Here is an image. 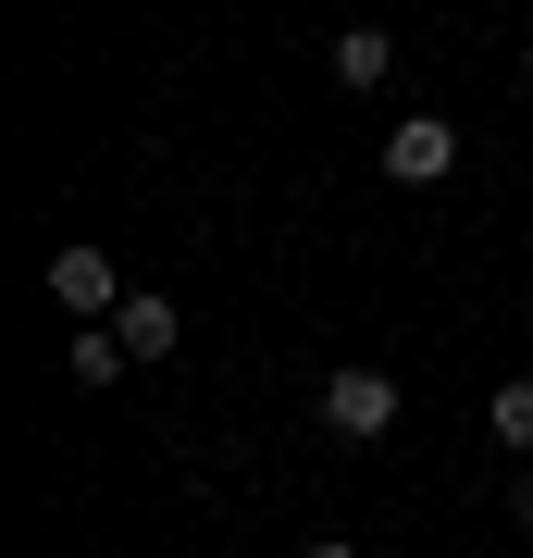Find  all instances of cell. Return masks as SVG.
I'll return each instance as SVG.
<instances>
[{"label":"cell","mask_w":533,"mask_h":558,"mask_svg":"<svg viewBox=\"0 0 533 558\" xmlns=\"http://www.w3.org/2000/svg\"><path fill=\"white\" fill-rule=\"evenodd\" d=\"M323 422L373 447L385 422H397V373H373V360H348V373H323Z\"/></svg>","instance_id":"6da1fadb"},{"label":"cell","mask_w":533,"mask_h":558,"mask_svg":"<svg viewBox=\"0 0 533 558\" xmlns=\"http://www.w3.org/2000/svg\"><path fill=\"white\" fill-rule=\"evenodd\" d=\"M112 336L137 348V360H174V299H124V311H112Z\"/></svg>","instance_id":"277c9868"},{"label":"cell","mask_w":533,"mask_h":558,"mask_svg":"<svg viewBox=\"0 0 533 558\" xmlns=\"http://www.w3.org/2000/svg\"><path fill=\"white\" fill-rule=\"evenodd\" d=\"M50 299H62V323H112L124 311V274L75 236V248H50Z\"/></svg>","instance_id":"7a4b0ae2"},{"label":"cell","mask_w":533,"mask_h":558,"mask_svg":"<svg viewBox=\"0 0 533 558\" xmlns=\"http://www.w3.org/2000/svg\"><path fill=\"white\" fill-rule=\"evenodd\" d=\"M336 75L348 87H385L397 75V38H385V25H348V38H336Z\"/></svg>","instance_id":"5b68a950"},{"label":"cell","mask_w":533,"mask_h":558,"mask_svg":"<svg viewBox=\"0 0 533 558\" xmlns=\"http://www.w3.org/2000/svg\"><path fill=\"white\" fill-rule=\"evenodd\" d=\"M124 360H137V348H124V336H112V323H75V385H112V373H124Z\"/></svg>","instance_id":"52a82bcc"},{"label":"cell","mask_w":533,"mask_h":558,"mask_svg":"<svg viewBox=\"0 0 533 558\" xmlns=\"http://www.w3.org/2000/svg\"><path fill=\"white\" fill-rule=\"evenodd\" d=\"M298 558H360V546H348V534H323V546H298Z\"/></svg>","instance_id":"ba28073f"},{"label":"cell","mask_w":533,"mask_h":558,"mask_svg":"<svg viewBox=\"0 0 533 558\" xmlns=\"http://www.w3.org/2000/svg\"><path fill=\"white\" fill-rule=\"evenodd\" d=\"M447 161H459V137H447L435 112H410V124L385 137V174H397V186H447Z\"/></svg>","instance_id":"3957f363"},{"label":"cell","mask_w":533,"mask_h":558,"mask_svg":"<svg viewBox=\"0 0 533 558\" xmlns=\"http://www.w3.org/2000/svg\"><path fill=\"white\" fill-rule=\"evenodd\" d=\"M521 87H533V50H521Z\"/></svg>","instance_id":"30bf717a"},{"label":"cell","mask_w":533,"mask_h":558,"mask_svg":"<svg viewBox=\"0 0 533 558\" xmlns=\"http://www.w3.org/2000/svg\"><path fill=\"white\" fill-rule=\"evenodd\" d=\"M484 422H496V447H521V459H533V373H509V385H496V398H484Z\"/></svg>","instance_id":"8992f818"},{"label":"cell","mask_w":533,"mask_h":558,"mask_svg":"<svg viewBox=\"0 0 533 558\" xmlns=\"http://www.w3.org/2000/svg\"><path fill=\"white\" fill-rule=\"evenodd\" d=\"M509 509H521V521H533V459H521V484H509Z\"/></svg>","instance_id":"9c48e42d"}]
</instances>
